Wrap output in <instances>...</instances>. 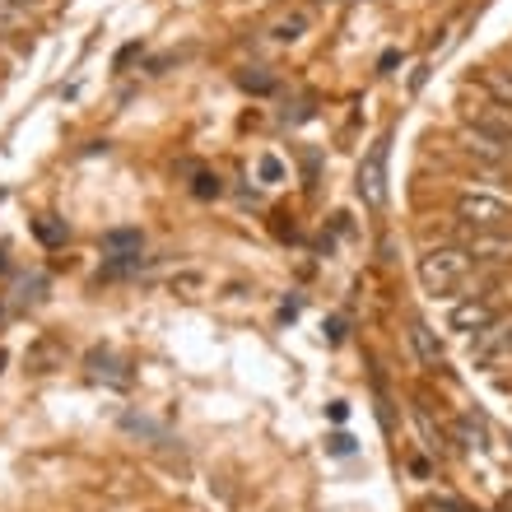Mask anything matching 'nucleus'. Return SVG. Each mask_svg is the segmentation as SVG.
<instances>
[{
	"label": "nucleus",
	"mask_w": 512,
	"mask_h": 512,
	"mask_svg": "<svg viewBox=\"0 0 512 512\" xmlns=\"http://www.w3.org/2000/svg\"><path fill=\"white\" fill-rule=\"evenodd\" d=\"M243 84H247V89H270L266 75H243Z\"/></svg>",
	"instance_id": "15"
},
{
	"label": "nucleus",
	"mask_w": 512,
	"mask_h": 512,
	"mask_svg": "<svg viewBox=\"0 0 512 512\" xmlns=\"http://www.w3.org/2000/svg\"><path fill=\"white\" fill-rule=\"evenodd\" d=\"M14 5H19V10H42L47 0H14Z\"/></svg>",
	"instance_id": "16"
},
{
	"label": "nucleus",
	"mask_w": 512,
	"mask_h": 512,
	"mask_svg": "<svg viewBox=\"0 0 512 512\" xmlns=\"http://www.w3.org/2000/svg\"><path fill=\"white\" fill-rule=\"evenodd\" d=\"M256 173H261V182H280L284 168H280V159H270V154H266V159L256 163Z\"/></svg>",
	"instance_id": "12"
},
{
	"label": "nucleus",
	"mask_w": 512,
	"mask_h": 512,
	"mask_svg": "<svg viewBox=\"0 0 512 512\" xmlns=\"http://www.w3.org/2000/svg\"><path fill=\"white\" fill-rule=\"evenodd\" d=\"M38 238H42V243H66V229H56V224H47V219H42Z\"/></svg>",
	"instance_id": "13"
},
{
	"label": "nucleus",
	"mask_w": 512,
	"mask_h": 512,
	"mask_svg": "<svg viewBox=\"0 0 512 512\" xmlns=\"http://www.w3.org/2000/svg\"><path fill=\"white\" fill-rule=\"evenodd\" d=\"M108 247H140V233H112Z\"/></svg>",
	"instance_id": "14"
},
{
	"label": "nucleus",
	"mask_w": 512,
	"mask_h": 512,
	"mask_svg": "<svg viewBox=\"0 0 512 512\" xmlns=\"http://www.w3.org/2000/svg\"><path fill=\"white\" fill-rule=\"evenodd\" d=\"M471 354L485 368H512V317L508 322H499V326H489L485 336L471 345Z\"/></svg>",
	"instance_id": "7"
},
{
	"label": "nucleus",
	"mask_w": 512,
	"mask_h": 512,
	"mask_svg": "<svg viewBox=\"0 0 512 512\" xmlns=\"http://www.w3.org/2000/svg\"><path fill=\"white\" fill-rule=\"evenodd\" d=\"M457 247L471 256L480 270H499L512 266V233L508 229H457Z\"/></svg>",
	"instance_id": "3"
},
{
	"label": "nucleus",
	"mask_w": 512,
	"mask_h": 512,
	"mask_svg": "<svg viewBox=\"0 0 512 512\" xmlns=\"http://www.w3.org/2000/svg\"><path fill=\"white\" fill-rule=\"evenodd\" d=\"M19 24H24V10L14 0H0V33H14Z\"/></svg>",
	"instance_id": "11"
},
{
	"label": "nucleus",
	"mask_w": 512,
	"mask_h": 512,
	"mask_svg": "<svg viewBox=\"0 0 512 512\" xmlns=\"http://www.w3.org/2000/svg\"><path fill=\"white\" fill-rule=\"evenodd\" d=\"M303 28H308V14H289L280 28H275V38H284V42H294V38H303Z\"/></svg>",
	"instance_id": "10"
},
{
	"label": "nucleus",
	"mask_w": 512,
	"mask_h": 512,
	"mask_svg": "<svg viewBox=\"0 0 512 512\" xmlns=\"http://www.w3.org/2000/svg\"><path fill=\"white\" fill-rule=\"evenodd\" d=\"M359 196H364V205H373V210L387 205V140L368 149V159L359 163Z\"/></svg>",
	"instance_id": "6"
},
{
	"label": "nucleus",
	"mask_w": 512,
	"mask_h": 512,
	"mask_svg": "<svg viewBox=\"0 0 512 512\" xmlns=\"http://www.w3.org/2000/svg\"><path fill=\"white\" fill-rule=\"evenodd\" d=\"M452 215H457L466 229H508L512 224V201L508 196H499V191L466 187V191H457Z\"/></svg>",
	"instance_id": "2"
},
{
	"label": "nucleus",
	"mask_w": 512,
	"mask_h": 512,
	"mask_svg": "<svg viewBox=\"0 0 512 512\" xmlns=\"http://www.w3.org/2000/svg\"><path fill=\"white\" fill-rule=\"evenodd\" d=\"M415 270H419V284H424V294H433V298H471V294H480L489 284V275L494 270H480L471 261V256L461 252L457 243H438V247H424L419 252V261H415Z\"/></svg>",
	"instance_id": "1"
},
{
	"label": "nucleus",
	"mask_w": 512,
	"mask_h": 512,
	"mask_svg": "<svg viewBox=\"0 0 512 512\" xmlns=\"http://www.w3.org/2000/svg\"><path fill=\"white\" fill-rule=\"evenodd\" d=\"M410 345H415V354H419V364H424V368L443 364V345L433 340V331L424 322H410Z\"/></svg>",
	"instance_id": "8"
},
{
	"label": "nucleus",
	"mask_w": 512,
	"mask_h": 512,
	"mask_svg": "<svg viewBox=\"0 0 512 512\" xmlns=\"http://www.w3.org/2000/svg\"><path fill=\"white\" fill-rule=\"evenodd\" d=\"M480 89H485L489 98H499L503 108H512V70H485V75H480Z\"/></svg>",
	"instance_id": "9"
},
{
	"label": "nucleus",
	"mask_w": 512,
	"mask_h": 512,
	"mask_svg": "<svg viewBox=\"0 0 512 512\" xmlns=\"http://www.w3.org/2000/svg\"><path fill=\"white\" fill-rule=\"evenodd\" d=\"M503 322V312L489 303V298L471 294V298H457L452 303V312H447V326L452 331H461V336H485L489 326H499Z\"/></svg>",
	"instance_id": "5"
},
{
	"label": "nucleus",
	"mask_w": 512,
	"mask_h": 512,
	"mask_svg": "<svg viewBox=\"0 0 512 512\" xmlns=\"http://www.w3.org/2000/svg\"><path fill=\"white\" fill-rule=\"evenodd\" d=\"M461 117H466L471 131L512 140V108H503L499 98H489L485 89H466V94H461Z\"/></svg>",
	"instance_id": "4"
}]
</instances>
